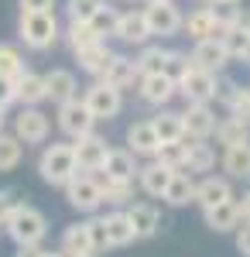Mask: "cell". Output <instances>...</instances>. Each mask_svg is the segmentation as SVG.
I'll list each match as a JSON object with an SVG mask.
<instances>
[{"label": "cell", "mask_w": 250, "mask_h": 257, "mask_svg": "<svg viewBox=\"0 0 250 257\" xmlns=\"http://www.w3.org/2000/svg\"><path fill=\"white\" fill-rule=\"evenodd\" d=\"M45 82H48V99L58 103V106L79 96V82L69 69H52V72H45Z\"/></svg>", "instance_id": "22"}, {"label": "cell", "mask_w": 250, "mask_h": 257, "mask_svg": "<svg viewBox=\"0 0 250 257\" xmlns=\"http://www.w3.org/2000/svg\"><path fill=\"white\" fill-rule=\"evenodd\" d=\"M226 199H233L230 178L206 175L202 182H199V189H195V202H199L202 209H209V206H219V202H226Z\"/></svg>", "instance_id": "23"}, {"label": "cell", "mask_w": 250, "mask_h": 257, "mask_svg": "<svg viewBox=\"0 0 250 257\" xmlns=\"http://www.w3.org/2000/svg\"><path fill=\"white\" fill-rule=\"evenodd\" d=\"M38 172L48 185L65 189L72 178L79 175V161H76V144H48L38 158Z\"/></svg>", "instance_id": "2"}, {"label": "cell", "mask_w": 250, "mask_h": 257, "mask_svg": "<svg viewBox=\"0 0 250 257\" xmlns=\"http://www.w3.org/2000/svg\"><path fill=\"white\" fill-rule=\"evenodd\" d=\"M216 165V151H212L206 138H185V172H209Z\"/></svg>", "instance_id": "26"}, {"label": "cell", "mask_w": 250, "mask_h": 257, "mask_svg": "<svg viewBox=\"0 0 250 257\" xmlns=\"http://www.w3.org/2000/svg\"><path fill=\"white\" fill-rule=\"evenodd\" d=\"M14 202H18V199H14V192H11V189H0V223H4V219H7V213L14 209Z\"/></svg>", "instance_id": "47"}, {"label": "cell", "mask_w": 250, "mask_h": 257, "mask_svg": "<svg viewBox=\"0 0 250 257\" xmlns=\"http://www.w3.org/2000/svg\"><path fill=\"white\" fill-rule=\"evenodd\" d=\"M219 41L226 45L230 59H243V52H247V45H250L247 24H243V21H236V24H226V28H223V35H219Z\"/></svg>", "instance_id": "35"}, {"label": "cell", "mask_w": 250, "mask_h": 257, "mask_svg": "<svg viewBox=\"0 0 250 257\" xmlns=\"http://www.w3.org/2000/svg\"><path fill=\"white\" fill-rule=\"evenodd\" d=\"M113 48L106 45V41H96V45H89V48H82V52H76V59H79V65H82V72H89V76H103L106 72V65L113 62Z\"/></svg>", "instance_id": "24"}, {"label": "cell", "mask_w": 250, "mask_h": 257, "mask_svg": "<svg viewBox=\"0 0 250 257\" xmlns=\"http://www.w3.org/2000/svg\"><path fill=\"white\" fill-rule=\"evenodd\" d=\"M14 257H45V250H41L38 243H28V247H18Z\"/></svg>", "instance_id": "49"}, {"label": "cell", "mask_w": 250, "mask_h": 257, "mask_svg": "<svg viewBox=\"0 0 250 257\" xmlns=\"http://www.w3.org/2000/svg\"><path fill=\"white\" fill-rule=\"evenodd\" d=\"M18 35L31 52H48L58 38V21L55 11H21Z\"/></svg>", "instance_id": "3"}, {"label": "cell", "mask_w": 250, "mask_h": 257, "mask_svg": "<svg viewBox=\"0 0 250 257\" xmlns=\"http://www.w3.org/2000/svg\"><path fill=\"white\" fill-rule=\"evenodd\" d=\"M76 144V161H79V172H89V175H96L99 168H103V161L110 155V148H106V141L99 138V134H86V138L72 141Z\"/></svg>", "instance_id": "13"}, {"label": "cell", "mask_w": 250, "mask_h": 257, "mask_svg": "<svg viewBox=\"0 0 250 257\" xmlns=\"http://www.w3.org/2000/svg\"><path fill=\"white\" fill-rule=\"evenodd\" d=\"M154 158L161 161V165H168V168H175V172H185V141H168V144H161Z\"/></svg>", "instance_id": "37"}, {"label": "cell", "mask_w": 250, "mask_h": 257, "mask_svg": "<svg viewBox=\"0 0 250 257\" xmlns=\"http://www.w3.org/2000/svg\"><path fill=\"white\" fill-rule=\"evenodd\" d=\"M223 172H226V178L247 182L250 178V141H243V144H230V148L223 151Z\"/></svg>", "instance_id": "25"}, {"label": "cell", "mask_w": 250, "mask_h": 257, "mask_svg": "<svg viewBox=\"0 0 250 257\" xmlns=\"http://www.w3.org/2000/svg\"><path fill=\"white\" fill-rule=\"evenodd\" d=\"M236 89H240V86H236V79H230V76H223V72H219V76H216V103H223V106H230V99L236 96Z\"/></svg>", "instance_id": "44"}, {"label": "cell", "mask_w": 250, "mask_h": 257, "mask_svg": "<svg viewBox=\"0 0 250 257\" xmlns=\"http://www.w3.org/2000/svg\"><path fill=\"white\" fill-rule=\"evenodd\" d=\"M103 4L106 0H65V14L69 21H93Z\"/></svg>", "instance_id": "40"}, {"label": "cell", "mask_w": 250, "mask_h": 257, "mask_svg": "<svg viewBox=\"0 0 250 257\" xmlns=\"http://www.w3.org/2000/svg\"><path fill=\"white\" fill-rule=\"evenodd\" d=\"M65 41H69L72 52H82V48H89V45H96V41H106V38H99L96 28H93L89 21H69V28H65Z\"/></svg>", "instance_id": "32"}, {"label": "cell", "mask_w": 250, "mask_h": 257, "mask_svg": "<svg viewBox=\"0 0 250 257\" xmlns=\"http://www.w3.org/2000/svg\"><path fill=\"white\" fill-rule=\"evenodd\" d=\"M195 189H199V182H192V172H175L172 185H168V192H165V202L168 206H189L195 202Z\"/></svg>", "instance_id": "29"}, {"label": "cell", "mask_w": 250, "mask_h": 257, "mask_svg": "<svg viewBox=\"0 0 250 257\" xmlns=\"http://www.w3.org/2000/svg\"><path fill=\"white\" fill-rule=\"evenodd\" d=\"M99 79H106L110 86H116V89H127V86H134V82L141 79V65H137V59L120 55V52H116L113 62L106 65V72H103Z\"/></svg>", "instance_id": "20"}, {"label": "cell", "mask_w": 250, "mask_h": 257, "mask_svg": "<svg viewBox=\"0 0 250 257\" xmlns=\"http://www.w3.org/2000/svg\"><path fill=\"white\" fill-rule=\"evenodd\" d=\"M209 4H216V0H209ZM226 4H240V0H226Z\"/></svg>", "instance_id": "54"}, {"label": "cell", "mask_w": 250, "mask_h": 257, "mask_svg": "<svg viewBox=\"0 0 250 257\" xmlns=\"http://www.w3.org/2000/svg\"><path fill=\"white\" fill-rule=\"evenodd\" d=\"M79 257H96V254H79Z\"/></svg>", "instance_id": "55"}, {"label": "cell", "mask_w": 250, "mask_h": 257, "mask_svg": "<svg viewBox=\"0 0 250 257\" xmlns=\"http://www.w3.org/2000/svg\"><path fill=\"white\" fill-rule=\"evenodd\" d=\"M24 72H28V69H24V59H21L18 48H14V45H0V76L18 79Z\"/></svg>", "instance_id": "39"}, {"label": "cell", "mask_w": 250, "mask_h": 257, "mask_svg": "<svg viewBox=\"0 0 250 257\" xmlns=\"http://www.w3.org/2000/svg\"><path fill=\"white\" fill-rule=\"evenodd\" d=\"M106 4H110V0H106Z\"/></svg>", "instance_id": "58"}, {"label": "cell", "mask_w": 250, "mask_h": 257, "mask_svg": "<svg viewBox=\"0 0 250 257\" xmlns=\"http://www.w3.org/2000/svg\"><path fill=\"white\" fill-rule=\"evenodd\" d=\"M82 99H86V106L93 110L96 120H113L116 113L123 110V89L110 86L106 79H96L86 93H82Z\"/></svg>", "instance_id": "6"}, {"label": "cell", "mask_w": 250, "mask_h": 257, "mask_svg": "<svg viewBox=\"0 0 250 257\" xmlns=\"http://www.w3.org/2000/svg\"><path fill=\"white\" fill-rule=\"evenodd\" d=\"M236 202H240V213H243V219H250V189H247L240 199H236Z\"/></svg>", "instance_id": "50"}, {"label": "cell", "mask_w": 250, "mask_h": 257, "mask_svg": "<svg viewBox=\"0 0 250 257\" xmlns=\"http://www.w3.org/2000/svg\"><path fill=\"white\" fill-rule=\"evenodd\" d=\"M137 155L131 148H110V155L103 161V168H99V175L106 178V182H134L137 178Z\"/></svg>", "instance_id": "11"}, {"label": "cell", "mask_w": 250, "mask_h": 257, "mask_svg": "<svg viewBox=\"0 0 250 257\" xmlns=\"http://www.w3.org/2000/svg\"><path fill=\"white\" fill-rule=\"evenodd\" d=\"M175 178V168H168V165H161L158 158H151L141 172H137V182H141V189L148 192V196L154 199H165V192H168V185H172Z\"/></svg>", "instance_id": "17"}, {"label": "cell", "mask_w": 250, "mask_h": 257, "mask_svg": "<svg viewBox=\"0 0 250 257\" xmlns=\"http://www.w3.org/2000/svg\"><path fill=\"white\" fill-rule=\"evenodd\" d=\"M106 233H110V247H131L137 240V230L131 216H127V209H116V213H106Z\"/></svg>", "instance_id": "27"}, {"label": "cell", "mask_w": 250, "mask_h": 257, "mask_svg": "<svg viewBox=\"0 0 250 257\" xmlns=\"http://www.w3.org/2000/svg\"><path fill=\"white\" fill-rule=\"evenodd\" d=\"M247 89H250V86H247Z\"/></svg>", "instance_id": "59"}, {"label": "cell", "mask_w": 250, "mask_h": 257, "mask_svg": "<svg viewBox=\"0 0 250 257\" xmlns=\"http://www.w3.org/2000/svg\"><path fill=\"white\" fill-rule=\"evenodd\" d=\"M45 99H48V82H45V76H38V72L18 76V103L38 106V103H45Z\"/></svg>", "instance_id": "28"}, {"label": "cell", "mask_w": 250, "mask_h": 257, "mask_svg": "<svg viewBox=\"0 0 250 257\" xmlns=\"http://www.w3.org/2000/svg\"><path fill=\"white\" fill-rule=\"evenodd\" d=\"M127 216H131V223H134V230H137V240H148L161 230V213L154 209L151 202H131Z\"/></svg>", "instance_id": "21"}, {"label": "cell", "mask_w": 250, "mask_h": 257, "mask_svg": "<svg viewBox=\"0 0 250 257\" xmlns=\"http://www.w3.org/2000/svg\"><path fill=\"white\" fill-rule=\"evenodd\" d=\"M216 141H219L223 148L243 144V141H250V123H243V120H236V117H223L216 123Z\"/></svg>", "instance_id": "33"}, {"label": "cell", "mask_w": 250, "mask_h": 257, "mask_svg": "<svg viewBox=\"0 0 250 257\" xmlns=\"http://www.w3.org/2000/svg\"><path fill=\"white\" fill-rule=\"evenodd\" d=\"M14 134L24 144H45L48 134H52V120H48V113H41L38 106H24L14 117Z\"/></svg>", "instance_id": "9"}, {"label": "cell", "mask_w": 250, "mask_h": 257, "mask_svg": "<svg viewBox=\"0 0 250 257\" xmlns=\"http://www.w3.org/2000/svg\"><path fill=\"white\" fill-rule=\"evenodd\" d=\"M116 21H120V14H116L113 7H106V4H103V7L96 11V18L89 21V24L96 28L99 38H110V35H116Z\"/></svg>", "instance_id": "41"}, {"label": "cell", "mask_w": 250, "mask_h": 257, "mask_svg": "<svg viewBox=\"0 0 250 257\" xmlns=\"http://www.w3.org/2000/svg\"><path fill=\"white\" fill-rule=\"evenodd\" d=\"M21 11H55V0H21Z\"/></svg>", "instance_id": "48"}, {"label": "cell", "mask_w": 250, "mask_h": 257, "mask_svg": "<svg viewBox=\"0 0 250 257\" xmlns=\"http://www.w3.org/2000/svg\"><path fill=\"white\" fill-rule=\"evenodd\" d=\"M93 127H96V117L86 106V99L76 96V99H69V103L58 106V131L69 141H79V138H86V134H93Z\"/></svg>", "instance_id": "4"}, {"label": "cell", "mask_w": 250, "mask_h": 257, "mask_svg": "<svg viewBox=\"0 0 250 257\" xmlns=\"http://www.w3.org/2000/svg\"><path fill=\"white\" fill-rule=\"evenodd\" d=\"M11 103H18V79L0 76V106H11Z\"/></svg>", "instance_id": "45"}, {"label": "cell", "mask_w": 250, "mask_h": 257, "mask_svg": "<svg viewBox=\"0 0 250 257\" xmlns=\"http://www.w3.org/2000/svg\"><path fill=\"white\" fill-rule=\"evenodd\" d=\"M202 219H206V226L216 230V233H233V230L243 223V213H240V202H236V199H226V202H219V206L202 209Z\"/></svg>", "instance_id": "16"}, {"label": "cell", "mask_w": 250, "mask_h": 257, "mask_svg": "<svg viewBox=\"0 0 250 257\" xmlns=\"http://www.w3.org/2000/svg\"><path fill=\"white\" fill-rule=\"evenodd\" d=\"M0 230H4V223H0Z\"/></svg>", "instance_id": "57"}, {"label": "cell", "mask_w": 250, "mask_h": 257, "mask_svg": "<svg viewBox=\"0 0 250 257\" xmlns=\"http://www.w3.org/2000/svg\"><path fill=\"white\" fill-rule=\"evenodd\" d=\"M86 226H89V237H93V250H96V254L110 250V233H106V219H103V216H93V219H86Z\"/></svg>", "instance_id": "42"}, {"label": "cell", "mask_w": 250, "mask_h": 257, "mask_svg": "<svg viewBox=\"0 0 250 257\" xmlns=\"http://www.w3.org/2000/svg\"><path fill=\"white\" fill-rule=\"evenodd\" d=\"M144 18H148V28H151L154 38H172V35L182 31V24H185L182 11L175 7L172 0H151L144 7Z\"/></svg>", "instance_id": "7"}, {"label": "cell", "mask_w": 250, "mask_h": 257, "mask_svg": "<svg viewBox=\"0 0 250 257\" xmlns=\"http://www.w3.org/2000/svg\"><path fill=\"white\" fill-rule=\"evenodd\" d=\"M236 250L243 257H250V219H243V223L236 226Z\"/></svg>", "instance_id": "46"}, {"label": "cell", "mask_w": 250, "mask_h": 257, "mask_svg": "<svg viewBox=\"0 0 250 257\" xmlns=\"http://www.w3.org/2000/svg\"><path fill=\"white\" fill-rule=\"evenodd\" d=\"M189 59H192V65L206 69V72H223V65L230 62V52H226V45L219 38H202L192 45Z\"/></svg>", "instance_id": "12"}, {"label": "cell", "mask_w": 250, "mask_h": 257, "mask_svg": "<svg viewBox=\"0 0 250 257\" xmlns=\"http://www.w3.org/2000/svg\"><path fill=\"white\" fill-rule=\"evenodd\" d=\"M243 24H247V31H250V14H243ZM240 62L250 65V45H247V52H243V59H240Z\"/></svg>", "instance_id": "51"}, {"label": "cell", "mask_w": 250, "mask_h": 257, "mask_svg": "<svg viewBox=\"0 0 250 257\" xmlns=\"http://www.w3.org/2000/svg\"><path fill=\"white\" fill-rule=\"evenodd\" d=\"M4 233L14 240L18 247H28V243H41L48 237V219L41 209L28 206V202H14V209L4 219Z\"/></svg>", "instance_id": "1"}, {"label": "cell", "mask_w": 250, "mask_h": 257, "mask_svg": "<svg viewBox=\"0 0 250 257\" xmlns=\"http://www.w3.org/2000/svg\"><path fill=\"white\" fill-rule=\"evenodd\" d=\"M134 199V182H106L103 178V202L110 206H131Z\"/></svg>", "instance_id": "38"}, {"label": "cell", "mask_w": 250, "mask_h": 257, "mask_svg": "<svg viewBox=\"0 0 250 257\" xmlns=\"http://www.w3.org/2000/svg\"><path fill=\"white\" fill-rule=\"evenodd\" d=\"M154 131H158V138L161 144H168V141H185V123H182V113H175V110H161L158 117H151Z\"/></svg>", "instance_id": "31"}, {"label": "cell", "mask_w": 250, "mask_h": 257, "mask_svg": "<svg viewBox=\"0 0 250 257\" xmlns=\"http://www.w3.org/2000/svg\"><path fill=\"white\" fill-rule=\"evenodd\" d=\"M127 148L134 151L137 158H154V155H158L161 138H158L151 120H134V123L127 127Z\"/></svg>", "instance_id": "14"}, {"label": "cell", "mask_w": 250, "mask_h": 257, "mask_svg": "<svg viewBox=\"0 0 250 257\" xmlns=\"http://www.w3.org/2000/svg\"><path fill=\"white\" fill-rule=\"evenodd\" d=\"M65 199H69V206L79 209V213H96L99 206H103V182L96 175H89V172H79L65 185Z\"/></svg>", "instance_id": "5"}, {"label": "cell", "mask_w": 250, "mask_h": 257, "mask_svg": "<svg viewBox=\"0 0 250 257\" xmlns=\"http://www.w3.org/2000/svg\"><path fill=\"white\" fill-rule=\"evenodd\" d=\"M168 59H172V48H161V45H141V55H137L141 76H144V72H165V69H168Z\"/></svg>", "instance_id": "36"}, {"label": "cell", "mask_w": 250, "mask_h": 257, "mask_svg": "<svg viewBox=\"0 0 250 257\" xmlns=\"http://www.w3.org/2000/svg\"><path fill=\"white\" fill-rule=\"evenodd\" d=\"M216 76L219 72H206V69L192 65L178 79V96L185 103H212V96H216Z\"/></svg>", "instance_id": "8"}, {"label": "cell", "mask_w": 250, "mask_h": 257, "mask_svg": "<svg viewBox=\"0 0 250 257\" xmlns=\"http://www.w3.org/2000/svg\"><path fill=\"white\" fill-rule=\"evenodd\" d=\"M137 93H141V99L148 103V106H165L168 99L178 93V82L168 76V72H144L141 79H137Z\"/></svg>", "instance_id": "10"}, {"label": "cell", "mask_w": 250, "mask_h": 257, "mask_svg": "<svg viewBox=\"0 0 250 257\" xmlns=\"http://www.w3.org/2000/svg\"><path fill=\"white\" fill-rule=\"evenodd\" d=\"M185 35L192 41H202V38H219L223 35V24L216 21V14H212V7H199V11H192L189 18H185Z\"/></svg>", "instance_id": "19"}, {"label": "cell", "mask_w": 250, "mask_h": 257, "mask_svg": "<svg viewBox=\"0 0 250 257\" xmlns=\"http://www.w3.org/2000/svg\"><path fill=\"white\" fill-rule=\"evenodd\" d=\"M45 257H69V254H65V250H55V254H52V250H45Z\"/></svg>", "instance_id": "53"}, {"label": "cell", "mask_w": 250, "mask_h": 257, "mask_svg": "<svg viewBox=\"0 0 250 257\" xmlns=\"http://www.w3.org/2000/svg\"><path fill=\"white\" fill-rule=\"evenodd\" d=\"M4 123H7V106H0V131H4Z\"/></svg>", "instance_id": "52"}, {"label": "cell", "mask_w": 250, "mask_h": 257, "mask_svg": "<svg viewBox=\"0 0 250 257\" xmlns=\"http://www.w3.org/2000/svg\"><path fill=\"white\" fill-rule=\"evenodd\" d=\"M62 250H65L69 257L96 254V250H93V237H89V226H86V223H72V226H65V233H62Z\"/></svg>", "instance_id": "30"}, {"label": "cell", "mask_w": 250, "mask_h": 257, "mask_svg": "<svg viewBox=\"0 0 250 257\" xmlns=\"http://www.w3.org/2000/svg\"><path fill=\"white\" fill-rule=\"evenodd\" d=\"M24 141L18 138V134H4L0 131V172H14L21 165V158H24Z\"/></svg>", "instance_id": "34"}, {"label": "cell", "mask_w": 250, "mask_h": 257, "mask_svg": "<svg viewBox=\"0 0 250 257\" xmlns=\"http://www.w3.org/2000/svg\"><path fill=\"white\" fill-rule=\"evenodd\" d=\"M182 123H185V138H212L219 120L209 103H189V110L182 113Z\"/></svg>", "instance_id": "15"}, {"label": "cell", "mask_w": 250, "mask_h": 257, "mask_svg": "<svg viewBox=\"0 0 250 257\" xmlns=\"http://www.w3.org/2000/svg\"><path fill=\"white\" fill-rule=\"evenodd\" d=\"M226 110H230V117L250 123V89H243V86H240V89H236V96L230 99V106H226Z\"/></svg>", "instance_id": "43"}, {"label": "cell", "mask_w": 250, "mask_h": 257, "mask_svg": "<svg viewBox=\"0 0 250 257\" xmlns=\"http://www.w3.org/2000/svg\"><path fill=\"white\" fill-rule=\"evenodd\" d=\"M123 45H148V38H154L151 28H148V18L144 11H123L120 21H116V35Z\"/></svg>", "instance_id": "18"}, {"label": "cell", "mask_w": 250, "mask_h": 257, "mask_svg": "<svg viewBox=\"0 0 250 257\" xmlns=\"http://www.w3.org/2000/svg\"><path fill=\"white\" fill-rule=\"evenodd\" d=\"M144 4H151V0H144Z\"/></svg>", "instance_id": "56"}]
</instances>
